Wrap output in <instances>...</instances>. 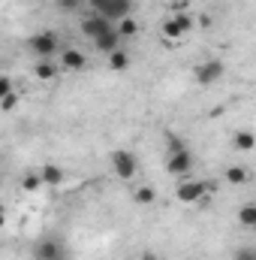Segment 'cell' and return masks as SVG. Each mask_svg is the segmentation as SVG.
<instances>
[{
  "mask_svg": "<svg viewBox=\"0 0 256 260\" xmlns=\"http://www.w3.org/2000/svg\"><path fill=\"white\" fill-rule=\"evenodd\" d=\"M27 49L33 52L36 61H52V55L61 52V40H58L55 30H39V34H33L27 40Z\"/></svg>",
  "mask_w": 256,
  "mask_h": 260,
  "instance_id": "cell-1",
  "label": "cell"
},
{
  "mask_svg": "<svg viewBox=\"0 0 256 260\" xmlns=\"http://www.w3.org/2000/svg\"><path fill=\"white\" fill-rule=\"evenodd\" d=\"M109 164H112L115 176L124 179V182H130V179L139 173V157H136L133 151H127V148H115V151L109 154Z\"/></svg>",
  "mask_w": 256,
  "mask_h": 260,
  "instance_id": "cell-2",
  "label": "cell"
},
{
  "mask_svg": "<svg viewBox=\"0 0 256 260\" xmlns=\"http://www.w3.org/2000/svg\"><path fill=\"white\" fill-rule=\"evenodd\" d=\"M166 170H169L172 176H178V179L190 176V170H193V154H190V148H187V145L169 148V151H166Z\"/></svg>",
  "mask_w": 256,
  "mask_h": 260,
  "instance_id": "cell-3",
  "label": "cell"
},
{
  "mask_svg": "<svg viewBox=\"0 0 256 260\" xmlns=\"http://www.w3.org/2000/svg\"><path fill=\"white\" fill-rule=\"evenodd\" d=\"M208 182H196L190 176H184L181 182H178V188H175V197L181 200V203H202L205 197H208Z\"/></svg>",
  "mask_w": 256,
  "mask_h": 260,
  "instance_id": "cell-4",
  "label": "cell"
},
{
  "mask_svg": "<svg viewBox=\"0 0 256 260\" xmlns=\"http://www.w3.org/2000/svg\"><path fill=\"white\" fill-rule=\"evenodd\" d=\"M223 73H226V67L223 61H217V58H208V61H202V64L196 67V85H202V88H208V85H217L220 79H223Z\"/></svg>",
  "mask_w": 256,
  "mask_h": 260,
  "instance_id": "cell-5",
  "label": "cell"
},
{
  "mask_svg": "<svg viewBox=\"0 0 256 260\" xmlns=\"http://www.w3.org/2000/svg\"><path fill=\"white\" fill-rule=\"evenodd\" d=\"M33 257L36 260H66V245L58 236H46L33 245Z\"/></svg>",
  "mask_w": 256,
  "mask_h": 260,
  "instance_id": "cell-6",
  "label": "cell"
},
{
  "mask_svg": "<svg viewBox=\"0 0 256 260\" xmlns=\"http://www.w3.org/2000/svg\"><path fill=\"white\" fill-rule=\"evenodd\" d=\"M115 24L109 21V18H103L100 12H91V15H84L81 18V34L88 37V40H97V37H103V34H109Z\"/></svg>",
  "mask_w": 256,
  "mask_h": 260,
  "instance_id": "cell-7",
  "label": "cell"
},
{
  "mask_svg": "<svg viewBox=\"0 0 256 260\" xmlns=\"http://www.w3.org/2000/svg\"><path fill=\"white\" fill-rule=\"evenodd\" d=\"M130 9H133V0H103V6L97 9L103 18H109L112 24L115 21H121V18H127Z\"/></svg>",
  "mask_w": 256,
  "mask_h": 260,
  "instance_id": "cell-8",
  "label": "cell"
},
{
  "mask_svg": "<svg viewBox=\"0 0 256 260\" xmlns=\"http://www.w3.org/2000/svg\"><path fill=\"white\" fill-rule=\"evenodd\" d=\"M187 30H190V15H187V12H178L175 18H169V21L163 24V34H166L169 40H181Z\"/></svg>",
  "mask_w": 256,
  "mask_h": 260,
  "instance_id": "cell-9",
  "label": "cell"
},
{
  "mask_svg": "<svg viewBox=\"0 0 256 260\" xmlns=\"http://www.w3.org/2000/svg\"><path fill=\"white\" fill-rule=\"evenodd\" d=\"M39 179H42V185L58 188V185H64L66 170L64 167H58V164H46V167H39Z\"/></svg>",
  "mask_w": 256,
  "mask_h": 260,
  "instance_id": "cell-10",
  "label": "cell"
},
{
  "mask_svg": "<svg viewBox=\"0 0 256 260\" xmlns=\"http://www.w3.org/2000/svg\"><path fill=\"white\" fill-rule=\"evenodd\" d=\"M61 67L78 73V70H84V67H88V55H84V52H78V49H64V52H61Z\"/></svg>",
  "mask_w": 256,
  "mask_h": 260,
  "instance_id": "cell-11",
  "label": "cell"
},
{
  "mask_svg": "<svg viewBox=\"0 0 256 260\" xmlns=\"http://www.w3.org/2000/svg\"><path fill=\"white\" fill-rule=\"evenodd\" d=\"M94 46H97V52H103V55H109V52H115V49H121V37H118V30L112 27L109 34H103V37H97V40H94Z\"/></svg>",
  "mask_w": 256,
  "mask_h": 260,
  "instance_id": "cell-12",
  "label": "cell"
},
{
  "mask_svg": "<svg viewBox=\"0 0 256 260\" xmlns=\"http://www.w3.org/2000/svg\"><path fill=\"white\" fill-rule=\"evenodd\" d=\"M115 30H118V37L121 40H133L136 34H139V21H133V18H121V21H115Z\"/></svg>",
  "mask_w": 256,
  "mask_h": 260,
  "instance_id": "cell-13",
  "label": "cell"
},
{
  "mask_svg": "<svg viewBox=\"0 0 256 260\" xmlns=\"http://www.w3.org/2000/svg\"><path fill=\"white\" fill-rule=\"evenodd\" d=\"M238 221H241V227L253 230V227H256V206H253V203H244V206L238 209Z\"/></svg>",
  "mask_w": 256,
  "mask_h": 260,
  "instance_id": "cell-14",
  "label": "cell"
},
{
  "mask_svg": "<svg viewBox=\"0 0 256 260\" xmlns=\"http://www.w3.org/2000/svg\"><path fill=\"white\" fill-rule=\"evenodd\" d=\"M223 179H226L229 185H244V182L250 179V173H247L244 167H229V170L223 173Z\"/></svg>",
  "mask_w": 256,
  "mask_h": 260,
  "instance_id": "cell-15",
  "label": "cell"
},
{
  "mask_svg": "<svg viewBox=\"0 0 256 260\" xmlns=\"http://www.w3.org/2000/svg\"><path fill=\"white\" fill-rule=\"evenodd\" d=\"M232 142H235V148H241V151H250V148L256 145V139H253V130H247V127H244V130H238Z\"/></svg>",
  "mask_w": 256,
  "mask_h": 260,
  "instance_id": "cell-16",
  "label": "cell"
},
{
  "mask_svg": "<svg viewBox=\"0 0 256 260\" xmlns=\"http://www.w3.org/2000/svg\"><path fill=\"white\" fill-rule=\"evenodd\" d=\"M109 67H112V70H127V67H130V55L124 52V49L109 52Z\"/></svg>",
  "mask_w": 256,
  "mask_h": 260,
  "instance_id": "cell-17",
  "label": "cell"
},
{
  "mask_svg": "<svg viewBox=\"0 0 256 260\" xmlns=\"http://www.w3.org/2000/svg\"><path fill=\"white\" fill-rule=\"evenodd\" d=\"M33 73H36V76H39L42 82H49V79H55V76H58V67L52 64V61H36Z\"/></svg>",
  "mask_w": 256,
  "mask_h": 260,
  "instance_id": "cell-18",
  "label": "cell"
},
{
  "mask_svg": "<svg viewBox=\"0 0 256 260\" xmlns=\"http://www.w3.org/2000/svg\"><path fill=\"white\" fill-rule=\"evenodd\" d=\"M133 200H136L139 206H151V203L157 200V194H154V188H136V194H133Z\"/></svg>",
  "mask_w": 256,
  "mask_h": 260,
  "instance_id": "cell-19",
  "label": "cell"
},
{
  "mask_svg": "<svg viewBox=\"0 0 256 260\" xmlns=\"http://www.w3.org/2000/svg\"><path fill=\"white\" fill-rule=\"evenodd\" d=\"M21 188H24V191H39V188H42V179H39V173H27V176L21 179Z\"/></svg>",
  "mask_w": 256,
  "mask_h": 260,
  "instance_id": "cell-20",
  "label": "cell"
},
{
  "mask_svg": "<svg viewBox=\"0 0 256 260\" xmlns=\"http://www.w3.org/2000/svg\"><path fill=\"white\" fill-rule=\"evenodd\" d=\"M55 6H58L61 12H78V9L84 6V0H55Z\"/></svg>",
  "mask_w": 256,
  "mask_h": 260,
  "instance_id": "cell-21",
  "label": "cell"
},
{
  "mask_svg": "<svg viewBox=\"0 0 256 260\" xmlns=\"http://www.w3.org/2000/svg\"><path fill=\"white\" fill-rule=\"evenodd\" d=\"M232 260H256V248L253 245H241V248H235Z\"/></svg>",
  "mask_w": 256,
  "mask_h": 260,
  "instance_id": "cell-22",
  "label": "cell"
},
{
  "mask_svg": "<svg viewBox=\"0 0 256 260\" xmlns=\"http://www.w3.org/2000/svg\"><path fill=\"white\" fill-rule=\"evenodd\" d=\"M15 106H18V94H15V91H12V94H6V97L0 100V109H6V112H9V109H15Z\"/></svg>",
  "mask_w": 256,
  "mask_h": 260,
  "instance_id": "cell-23",
  "label": "cell"
},
{
  "mask_svg": "<svg viewBox=\"0 0 256 260\" xmlns=\"http://www.w3.org/2000/svg\"><path fill=\"white\" fill-rule=\"evenodd\" d=\"M12 91H15V88H12V79H9V76H3V73H0V100H3V97H6V94H12Z\"/></svg>",
  "mask_w": 256,
  "mask_h": 260,
  "instance_id": "cell-24",
  "label": "cell"
},
{
  "mask_svg": "<svg viewBox=\"0 0 256 260\" xmlns=\"http://www.w3.org/2000/svg\"><path fill=\"white\" fill-rule=\"evenodd\" d=\"M3 224H6V212H3V206H0V230H3Z\"/></svg>",
  "mask_w": 256,
  "mask_h": 260,
  "instance_id": "cell-25",
  "label": "cell"
}]
</instances>
